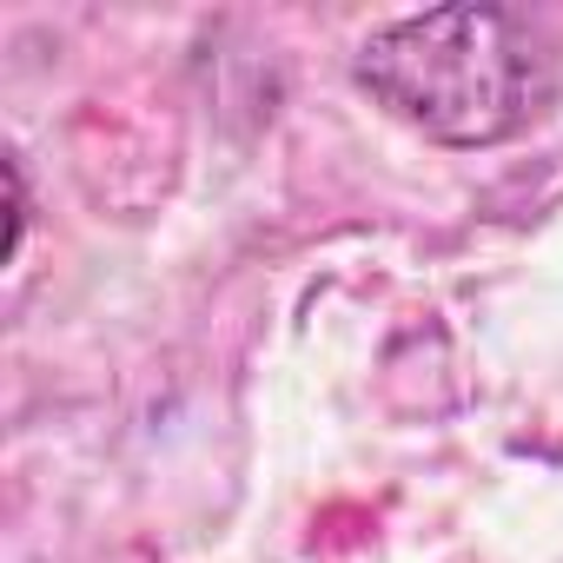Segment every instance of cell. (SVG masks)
<instances>
[{"label": "cell", "mask_w": 563, "mask_h": 563, "mask_svg": "<svg viewBox=\"0 0 563 563\" xmlns=\"http://www.w3.org/2000/svg\"><path fill=\"white\" fill-rule=\"evenodd\" d=\"M358 87L438 146H497L556 100V54L537 21L510 8H431L378 27Z\"/></svg>", "instance_id": "6da1fadb"}, {"label": "cell", "mask_w": 563, "mask_h": 563, "mask_svg": "<svg viewBox=\"0 0 563 563\" xmlns=\"http://www.w3.org/2000/svg\"><path fill=\"white\" fill-rule=\"evenodd\" d=\"M0 173H8V258H14L27 239V186H21V159H8Z\"/></svg>", "instance_id": "7a4b0ae2"}]
</instances>
